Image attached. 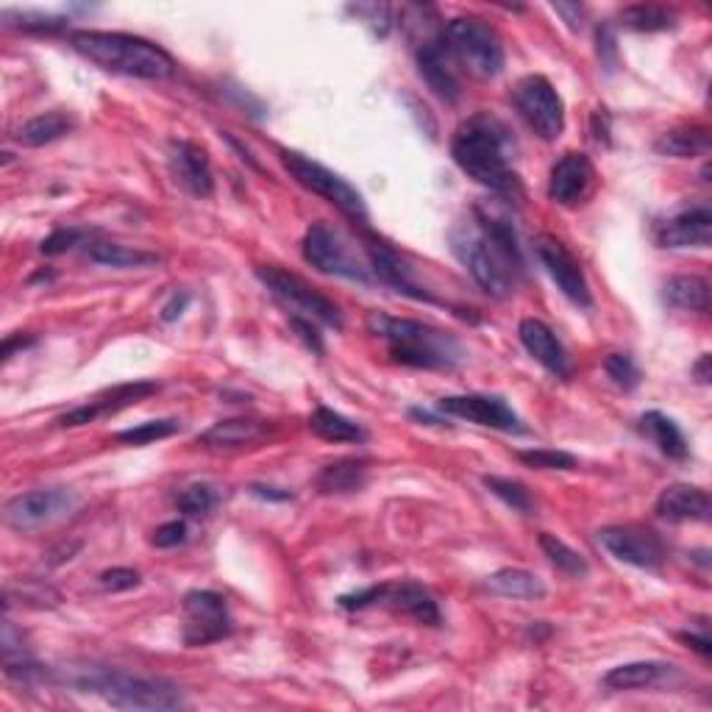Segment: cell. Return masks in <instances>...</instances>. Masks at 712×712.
Returning <instances> with one entry per match:
<instances>
[{
    "instance_id": "cell-36",
    "label": "cell",
    "mask_w": 712,
    "mask_h": 712,
    "mask_svg": "<svg viewBox=\"0 0 712 712\" xmlns=\"http://www.w3.org/2000/svg\"><path fill=\"white\" fill-rule=\"evenodd\" d=\"M14 601H20L23 606H34V610H45V606H56L62 601L59 590L51 584L40 582V579H23L18 584H7L3 590V606H12Z\"/></svg>"
},
{
    "instance_id": "cell-39",
    "label": "cell",
    "mask_w": 712,
    "mask_h": 712,
    "mask_svg": "<svg viewBox=\"0 0 712 712\" xmlns=\"http://www.w3.org/2000/svg\"><path fill=\"white\" fill-rule=\"evenodd\" d=\"M518 460L537 471H573L577 457L568 451H554V448H535V451H518Z\"/></svg>"
},
{
    "instance_id": "cell-13",
    "label": "cell",
    "mask_w": 712,
    "mask_h": 712,
    "mask_svg": "<svg viewBox=\"0 0 712 712\" xmlns=\"http://www.w3.org/2000/svg\"><path fill=\"white\" fill-rule=\"evenodd\" d=\"M78 506V495L67 488H47V490H31V493L14 495L7 501L3 518L12 529L31 532L40 526L62 521L70 515Z\"/></svg>"
},
{
    "instance_id": "cell-12",
    "label": "cell",
    "mask_w": 712,
    "mask_h": 712,
    "mask_svg": "<svg viewBox=\"0 0 712 712\" xmlns=\"http://www.w3.org/2000/svg\"><path fill=\"white\" fill-rule=\"evenodd\" d=\"M229 604L212 590H193L184 595V643L189 648L209 646L231 635Z\"/></svg>"
},
{
    "instance_id": "cell-22",
    "label": "cell",
    "mask_w": 712,
    "mask_h": 712,
    "mask_svg": "<svg viewBox=\"0 0 712 712\" xmlns=\"http://www.w3.org/2000/svg\"><path fill=\"white\" fill-rule=\"evenodd\" d=\"M654 510H657L659 518L671 521V524H706L712 504L706 490L695 488V484H671L659 493Z\"/></svg>"
},
{
    "instance_id": "cell-3",
    "label": "cell",
    "mask_w": 712,
    "mask_h": 712,
    "mask_svg": "<svg viewBox=\"0 0 712 712\" xmlns=\"http://www.w3.org/2000/svg\"><path fill=\"white\" fill-rule=\"evenodd\" d=\"M70 47L100 70L140 81H165L176 73V62L165 47L120 31H73Z\"/></svg>"
},
{
    "instance_id": "cell-42",
    "label": "cell",
    "mask_w": 712,
    "mask_h": 712,
    "mask_svg": "<svg viewBox=\"0 0 712 712\" xmlns=\"http://www.w3.org/2000/svg\"><path fill=\"white\" fill-rule=\"evenodd\" d=\"M14 14V12H12ZM20 18L18 25H9V29H20V31H36V34H56V31L67 29L65 18H51V14H14Z\"/></svg>"
},
{
    "instance_id": "cell-19",
    "label": "cell",
    "mask_w": 712,
    "mask_h": 712,
    "mask_svg": "<svg viewBox=\"0 0 712 712\" xmlns=\"http://www.w3.org/2000/svg\"><path fill=\"white\" fill-rule=\"evenodd\" d=\"M171 167L176 182L182 184L187 193L195 198H209L215 193L212 165H209V154L200 145L189 140H173L171 142Z\"/></svg>"
},
{
    "instance_id": "cell-37",
    "label": "cell",
    "mask_w": 712,
    "mask_h": 712,
    "mask_svg": "<svg viewBox=\"0 0 712 712\" xmlns=\"http://www.w3.org/2000/svg\"><path fill=\"white\" fill-rule=\"evenodd\" d=\"M482 482H484V488L495 495V499L504 501V504L510 506V510H515V513H521V515L535 513V499H532V493L526 490V484L515 482V479H504V477H484Z\"/></svg>"
},
{
    "instance_id": "cell-48",
    "label": "cell",
    "mask_w": 712,
    "mask_h": 712,
    "mask_svg": "<svg viewBox=\"0 0 712 712\" xmlns=\"http://www.w3.org/2000/svg\"><path fill=\"white\" fill-rule=\"evenodd\" d=\"M679 637H682V640L688 643L690 648H695V651H699L701 657H710L712 643H710V635H706V632H701V635H695V632H682Z\"/></svg>"
},
{
    "instance_id": "cell-38",
    "label": "cell",
    "mask_w": 712,
    "mask_h": 712,
    "mask_svg": "<svg viewBox=\"0 0 712 712\" xmlns=\"http://www.w3.org/2000/svg\"><path fill=\"white\" fill-rule=\"evenodd\" d=\"M178 429H182V426H178V420L165 418V420H147V424L131 426V429L118 431L114 437H118L120 442H125V446H147V442L173 437Z\"/></svg>"
},
{
    "instance_id": "cell-14",
    "label": "cell",
    "mask_w": 712,
    "mask_h": 712,
    "mask_svg": "<svg viewBox=\"0 0 712 712\" xmlns=\"http://www.w3.org/2000/svg\"><path fill=\"white\" fill-rule=\"evenodd\" d=\"M599 543L610 557L640 571H659L666 562V546L659 540L657 532L637 524L604 526L599 529Z\"/></svg>"
},
{
    "instance_id": "cell-4",
    "label": "cell",
    "mask_w": 712,
    "mask_h": 712,
    "mask_svg": "<svg viewBox=\"0 0 712 712\" xmlns=\"http://www.w3.org/2000/svg\"><path fill=\"white\" fill-rule=\"evenodd\" d=\"M67 682L84 693H95L120 710H182L184 690L165 677H142L123 668L87 666L76 668Z\"/></svg>"
},
{
    "instance_id": "cell-7",
    "label": "cell",
    "mask_w": 712,
    "mask_h": 712,
    "mask_svg": "<svg viewBox=\"0 0 712 712\" xmlns=\"http://www.w3.org/2000/svg\"><path fill=\"white\" fill-rule=\"evenodd\" d=\"M282 162L287 167L289 176L300 184L309 193L320 195L324 200H329L331 207L340 209L348 220L353 223L365 226L368 223V207L362 195L351 187L342 176H337L335 171L324 167L320 162L309 160L304 154H295V151H282Z\"/></svg>"
},
{
    "instance_id": "cell-35",
    "label": "cell",
    "mask_w": 712,
    "mask_h": 712,
    "mask_svg": "<svg viewBox=\"0 0 712 712\" xmlns=\"http://www.w3.org/2000/svg\"><path fill=\"white\" fill-rule=\"evenodd\" d=\"M540 548H543V554L548 557V562H551V566L557 568V571L566 573V577L584 579L590 573L588 559H584L582 554L577 551V548L568 546L566 540H559L557 535H548V532H543V535H540Z\"/></svg>"
},
{
    "instance_id": "cell-20",
    "label": "cell",
    "mask_w": 712,
    "mask_h": 712,
    "mask_svg": "<svg viewBox=\"0 0 712 712\" xmlns=\"http://www.w3.org/2000/svg\"><path fill=\"white\" fill-rule=\"evenodd\" d=\"M659 248H710L712 242V215L710 207H690L657 226Z\"/></svg>"
},
{
    "instance_id": "cell-34",
    "label": "cell",
    "mask_w": 712,
    "mask_h": 712,
    "mask_svg": "<svg viewBox=\"0 0 712 712\" xmlns=\"http://www.w3.org/2000/svg\"><path fill=\"white\" fill-rule=\"evenodd\" d=\"M618 20L629 31L657 34V31H668L677 25V12H671L666 7H651V3H637V7H626L618 14Z\"/></svg>"
},
{
    "instance_id": "cell-43",
    "label": "cell",
    "mask_w": 712,
    "mask_h": 712,
    "mask_svg": "<svg viewBox=\"0 0 712 712\" xmlns=\"http://www.w3.org/2000/svg\"><path fill=\"white\" fill-rule=\"evenodd\" d=\"M81 229H56L54 234L42 240L40 251L45 253V256H59V253H67L70 248H76L78 242H81Z\"/></svg>"
},
{
    "instance_id": "cell-15",
    "label": "cell",
    "mask_w": 712,
    "mask_h": 712,
    "mask_svg": "<svg viewBox=\"0 0 712 712\" xmlns=\"http://www.w3.org/2000/svg\"><path fill=\"white\" fill-rule=\"evenodd\" d=\"M535 251H537V260L543 262L546 273L551 276V282L559 287V293L566 295L571 304H577V307L582 309L593 307V293H590V284L588 278H584L582 265H579L577 256H573V253L557 240V237H548V234L537 237Z\"/></svg>"
},
{
    "instance_id": "cell-47",
    "label": "cell",
    "mask_w": 712,
    "mask_h": 712,
    "mask_svg": "<svg viewBox=\"0 0 712 712\" xmlns=\"http://www.w3.org/2000/svg\"><path fill=\"white\" fill-rule=\"evenodd\" d=\"M78 551H81V540L62 543L59 548H54V551L47 554V566H62V562H67V559L76 557Z\"/></svg>"
},
{
    "instance_id": "cell-29",
    "label": "cell",
    "mask_w": 712,
    "mask_h": 712,
    "mask_svg": "<svg viewBox=\"0 0 712 712\" xmlns=\"http://www.w3.org/2000/svg\"><path fill=\"white\" fill-rule=\"evenodd\" d=\"M73 129H76V123H73L70 114L45 112V114H36V118H31L29 123L20 125L18 134H14V140L25 147H42V145H51V142L65 140Z\"/></svg>"
},
{
    "instance_id": "cell-45",
    "label": "cell",
    "mask_w": 712,
    "mask_h": 712,
    "mask_svg": "<svg viewBox=\"0 0 712 712\" xmlns=\"http://www.w3.org/2000/svg\"><path fill=\"white\" fill-rule=\"evenodd\" d=\"M184 540H187V524L184 521H167V524L156 526L154 537H151L156 548H176Z\"/></svg>"
},
{
    "instance_id": "cell-11",
    "label": "cell",
    "mask_w": 712,
    "mask_h": 712,
    "mask_svg": "<svg viewBox=\"0 0 712 712\" xmlns=\"http://www.w3.org/2000/svg\"><path fill=\"white\" fill-rule=\"evenodd\" d=\"M513 103L524 123L540 140H559L562 129H566V103L546 76L521 78L513 89Z\"/></svg>"
},
{
    "instance_id": "cell-26",
    "label": "cell",
    "mask_w": 712,
    "mask_h": 712,
    "mask_svg": "<svg viewBox=\"0 0 712 712\" xmlns=\"http://www.w3.org/2000/svg\"><path fill=\"white\" fill-rule=\"evenodd\" d=\"M365 482H368V462L353 460V457L329 462L326 468H320L318 479H315L318 490L326 495L357 493V490L365 488Z\"/></svg>"
},
{
    "instance_id": "cell-52",
    "label": "cell",
    "mask_w": 712,
    "mask_h": 712,
    "mask_svg": "<svg viewBox=\"0 0 712 712\" xmlns=\"http://www.w3.org/2000/svg\"><path fill=\"white\" fill-rule=\"evenodd\" d=\"M554 12L566 14L568 25H571L573 31H577L579 25H582V7H568V3H557V7H554Z\"/></svg>"
},
{
    "instance_id": "cell-21",
    "label": "cell",
    "mask_w": 712,
    "mask_h": 712,
    "mask_svg": "<svg viewBox=\"0 0 712 712\" xmlns=\"http://www.w3.org/2000/svg\"><path fill=\"white\" fill-rule=\"evenodd\" d=\"M365 251H368V262H371L373 278H379L382 284H387V287L398 289L401 295H409V298H415V300H431V295L426 293L418 282H415L413 267L406 265V262L401 260L398 253H395L387 242L368 240Z\"/></svg>"
},
{
    "instance_id": "cell-2",
    "label": "cell",
    "mask_w": 712,
    "mask_h": 712,
    "mask_svg": "<svg viewBox=\"0 0 712 712\" xmlns=\"http://www.w3.org/2000/svg\"><path fill=\"white\" fill-rule=\"evenodd\" d=\"M510 131L499 118L479 112L460 123L451 136V156L465 176L501 195L518 193V176L510 165Z\"/></svg>"
},
{
    "instance_id": "cell-50",
    "label": "cell",
    "mask_w": 712,
    "mask_h": 712,
    "mask_svg": "<svg viewBox=\"0 0 712 712\" xmlns=\"http://www.w3.org/2000/svg\"><path fill=\"white\" fill-rule=\"evenodd\" d=\"M251 493L256 495V499H265V501H293V493H289V490L265 488V484H253Z\"/></svg>"
},
{
    "instance_id": "cell-53",
    "label": "cell",
    "mask_w": 712,
    "mask_h": 712,
    "mask_svg": "<svg viewBox=\"0 0 712 712\" xmlns=\"http://www.w3.org/2000/svg\"><path fill=\"white\" fill-rule=\"evenodd\" d=\"M710 362H712L710 353H701V360L695 362L693 373H695V379H699L701 384H710Z\"/></svg>"
},
{
    "instance_id": "cell-9",
    "label": "cell",
    "mask_w": 712,
    "mask_h": 712,
    "mask_svg": "<svg viewBox=\"0 0 712 712\" xmlns=\"http://www.w3.org/2000/svg\"><path fill=\"white\" fill-rule=\"evenodd\" d=\"M256 278H260L282 304H287V307L293 309V315H298V318H315L318 324L331 326V329H342V313L337 309L335 300L326 298L324 293H318L313 284H307L300 276H295V273L282 271V267L276 265H260L256 267Z\"/></svg>"
},
{
    "instance_id": "cell-8",
    "label": "cell",
    "mask_w": 712,
    "mask_h": 712,
    "mask_svg": "<svg viewBox=\"0 0 712 712\" xmlns=\"http://www.w3.org/2000/svg\"><path fill=\"white\" fill-rule=\"evenodd\" d=\"M337 604L342 610H368L373 604H382L395 610L401 615H409L418 624L426 626H440L442 615L440 606H437L435 595L418 582H390V584H373V588L357 590V593L340 595Z\"/></svg>"
},
{
    "instance_id": "cell-16",
    "label": "cell",
    "mask_w": 712,
    "mask_h": 712,
    "mask_svg": "<svg viewBox=\"0 0 712 712\" xmlns=\"http://www.w3.org/2000/svg\"><path fill=\"white\" fill-rule=\"evenodd\" d=\"M437 409L451 415V418L468 420V424L488 426V429L524 431L513 406L499 395H448V398H440Z\"/></svg>"
},
{
    "instance_id": "cell-30",
    "label": "cell",
    "mask_w": 712,
    "mask_h": 712,
    "mask_svg": "<svg viewBox=\"0 0 712 712\" xmlns=\"http://www.w3.org/2000/svg\"><path fill=\"white\" fill-rule=\"evenodd\" d=\"M662 298L668 307L684 313H710V282L701 276H673L662 287Z\"/></svg>"
},
{
    "instance_id": "cell-31",
    "label": "cell",
    "mask_w": 712,
    "mask_h": 712,
    "mask_svg": "<svg viewBox=\"0 0 712 712\" xmlns=\"http://www.w3.org/2000/svg\"><path fill=\"white\" fill-rule=\"evenodd\" d=\"M484 584H488L490 593L504 595V599L537 601L546 595V584H543V579L535 577L532 571H524V568H501V571L490 573Z\"/></svg>"
},
{
    "instance_id": "cell-17",
    "label": "cell",
    "mask_w": 712,
    "mask_h": 712,
    "mask_svg": "<svg viewBox=\"0 0 712 712\" xmlns=\"http://www.w3.org/2000/svg\"><path fill=\"white\" fill-rule=\"evenodd\" d=\"M595 189V167L593 162L584 154H571L559 156L551 167V176H548V198L559 207H579L584 200L593 195Z\"/></svg>"
},
{
    "instance_id": "cell-18",
    "label": "cell",
    "mask_w": 712,
    "mask_h": 712,
    "mask_svg": "<svg viewBox=\"0 0 712 712\" xmlns=\"http://www.w3.org/2000/svg\"><path fill=\"white\" fill-rule=\"evenodd\" d=\"M518 337L532 360L540 362L551 376L571 379V357H568L566 346L559 342V337L551 331V326H546L537 318H526L521 320Z\"/></svg>"
},
{
    "instance_id": "cell-28",
    "label": "cell",
    "mask_w": 712,
    "mask_h": 712,
    "mask_svg": "<svg viewBox=\"0 0 712 712\" xmlns=\"http://www.w3.org/2000/svg\"><path fill=\"white\" fill-rule=\"evenodd\" d=\"M657 154L673 156V160H693V156H704L710 151V131L704 125H679V129L659 134Z\"/></svg>"
},
{
    "instance_id": "cell-23",
    "label": "cell",
    "mask_w": 712,
    "mask_h": 712,
    "mask_svg": "<svg viewBox=\"0 0 712 712\" xmlns=\"http://www.w3.org/2000/svg\"><path fill=\"white\" fill-rule=\"evenodd\" d=\"M415 59H418L420 76H424V81L429 84V89L437 98H442L446 103H457V100H460V81L453 76L451 62H448L451 56H448V51L442 47L440 40H426L424 45L418 47Z\"/></svg>"
},
{
    "instance_id": "cell-33",
    "label": "cell",
    "mask_w": 712,
    "mask_h": 712,
    "mask_svg": "<svg viewBox=\"0 0 712 712\" xmlns=\"http://www.w3.org/2000/svg\"><path fill=\"white\" fill-rule=\"evenodd\" d=\"M309 429H313L320 440L329 442H362L368 437L360 424H353L351 418L335 413L329 406H318V409L309 415Z\"/></svg>"
},
{
    "instance_id": "cell-27",
    "label": "cell",
    "mask_w": 712,
    "mask_h": 712,
    "mask_svg": "<svg viewBox=\"0 0 712 712\" xmlns=\"http://www.w3.org/2000/svg\"><path fill=\"white\" fill-rule=\"evenodd\" d=\"M640 431L654 442V446L659 448V451L666 453V457H671V460H688V453H690L688 440H684V435H682V429L677 426V420L668 418L666 413H657V409H651V413L643 415Z\"/></svg>"
},
{
    "instance_id": "cell-44",
    "label": "cell",
    "mask_w": 712,
    "mask_h": 712,
    "mask_svg": "<svg viewBox=\"0 0 712 712\" xmlns=\"http://www.w3.org/2000/svg\"><path fill=\"white\" fill-rule=\"evenodd\" d=\"M140 573L134 568H109V571L100 573V584L112 593H125V590L140 588Z\"/></svg>"
},
{
    "instance_id": "cell-41",
    "label": "cell",
    "mask_w": 712,
    "mask_h": 712,
    "mask_svg": "<svg viewBox=\"0 0 712 712\" xmlns=\"http://www.w3.org/2000/svg\"><path fill=\"white\" fill-rule=\"evenodd\" d=\"M604 371L621 390H635L640 384V368L635 365L629 353H610L604 360Z\"/></svg>"
},
{
    "instance_id": "cell-10",
    "label": "cell",
    "mask_w": 712,
    "mask_h": 712,
    "mask_svg": "<svg viewBox=\"0 0 712 712\" xmlns=\"http://www.w3.org/2000/svg\"><path fill=\"white\" fill-rule=\"evenodd\" d=\"M304 260L315 267V271L326 273V276L348 278L357 284H371L373 273L371 265H362L357 260V253H351L348 242L337 229L329 223H313L304 234Z\"/></svg>"
},
{
    "instance_id": "cell-49",
    "label": "cell",
    "mask_w": 712,
    "mask_h": 712,
    "mask_svg": "<svg viewBox=\"0 0 712 712\" xmlns=\"http://www.w3.org/2000/svg\"><path fill=\"white\" fill-rule=\"evenodd\" d=\"M189 304V293H182V295H173L171 298V304H165V309H162V320H167V324H171V320H176L178 315L184 313V307H187Z\"/></svg>"
},
{
    "instance_id": "cell-6",
    "label": "cell",
    "mask_w": 712,
    "mask_h": 712,
    "mask_svg": "<svg viewBox=\"0 0 712 712\" xmlns=\"http://www.w3.org/2000/svg\"><path fill=\"white\" fill-rule=\"evenodd\" d=\"M442 47L471 76L495 78L504 70V45L499 31L482 18H453L440 34Z\"/></svg>"
},
{
    "instance_id": "cell-24",
    "label": "cell",
    "mask_w": 712,
    "mask_h": 712,
    "mask_svg": "<svg viewBox=\"0 0 712 712\" xmlns=\"http://www.w3.org/2000/svg\"><path fill=\"white\" fill-rule=\"evenodd\" d=\"M271 429L273 426L260 418H229L204 431V435L198 437V442L204 448H212V451H229V448H242L251 446V442H260L262 437L271 435Z\"/></svg>"
},
{
    "instance_id": "cell-5",
    "label": "cell",
    "mask_w": 712,
    "mask_h": 712,
    "mask_svg": "<svg viewBox=\"0 0 712 712\" xmlns=\"http://www.w3.org/2000/svg\"><path fill=\"white\" fill-rule=\"evenodd\" d=\"M368 331L387 342L393 362L424 371H448L462 360L460 342L448 331L431 329L420 320L393 318L387 313L368 315Z\"/></svg>"
},
{
    "instance_id": "cell-40",
    "label": "cell",
    "mask_w": 712,
    "mask_h": 712,
    "mask_svg": "<svg viewBox=\"0 0 712 712\" xmlns=\"http://www.w3.org/2000/svg\"><path fill=\"white\" fill-rule=\"evenodd\" d=\"M176 504L187 518H200V515L212 513V506L218 504V495L207 484H193V488H184L178 493Z\"/></svg>"
},
{
    "instance_id": "cell-32",
    "label": "cell",
    "mask_w": 712,
    "mask_h": 712,
    "mask_svg": "<svg viewBox=\"0 0 712 712\" xmlns=\"http://www.w3.org/2000/svg\"><path fill=\"white\" fill-rule=\"evenodd\" d=\"M87 256L98 265L118 267V271H129V267H154L160 265V256L151 251H140V248L120 245V242H89Z\"/></svg>"
},
{
    "instance_id": "cell-46",
    "label": "cell",
    "mask_w": 712,
    "mask_h": 712,
    "mask_svg": "<svg viewBox=\"0 0 712 712\" xmlns=\"http://www.w3.org/2000/svg\"><path fill=\"white\" fill-rule=\"evenodd\" d=\"M289 326H293L295 335H298L300 340H304V346H307L309 351L318 353V357H320V353H326L324 337H320V331L315 329L313 320H309V318H298V315H293V318H289Z\"/></svg>"
},
{
    "instance_id": "cell-25",
    "label": "cell",
    "mask_w": 712,
    "mask_h": 712,
    "mask_svg": "<svg viewBox=\"0 0 712 712\" xmlns=\"http://www.w3.org/2000/svg\"><path fill=\"white\" fill-rule=\"evenodd\" d=\"M673 673H677V668H673L671 662H654V659H646V662H626V666L613 668V671L604 677V684L610 690H643L666 682Z\"/></svg>"
},
{
    "instance_id": "cell-1",
    "label": "cell",
    "mask_w": 712,
    "mask_h": 712,
    "mask_svg": "<svg viewBox=\"0 0 712 712\" xmlns=\"http://www.w3.org/2000/svg\"><path fill=\"white\" fill-rule=\"evenodd\" d=\"M451 251L471 273L473 282L493 298L513 293L515 282L524 273V256L513 223L482 209H477L465 223L453 226Z\"/></svg>"
},
{
    "instance_id": "cell-51",
    "label": "cell",
    "mask_w": 712,
    "mask_h": 712,
    "mask_svg": "<svg viewBox=\"0 0 712 712\" xmlns=\"http://www.w3.org/2000/svg\"><path fill=\"white\" fill-rule=\"evenodd\" d=\"M29 346H34V337H31V335L7 337V340H3V360H12L18 348H29Z\"/></svg>"
}]
</instances>
